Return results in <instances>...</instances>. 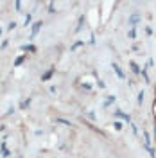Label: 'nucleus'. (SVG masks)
<instances>
[{
    "mask_svg": "<svg viewBox=\"0 0 156 158\" xmlns=\"http://www.w3.org/2000/svg\"><path fill=\"white\" fill-rule=\"evenodd\" d=\"M41 27H43V22H41V20L32 22V25H31V40H34L36 36H38V32L41 31Z\"/></svg>",
    "mask_w": 156,
    "mask_h": 158,
    "instance_id": "f257e3e1",
    "label": "nucleus"
},
{
    "mask_svg": "<svg viewBox=\"0 0 156 158\" xmlns=\"http://www.w3.org/2000/svg\"><path fill=\"white\" fill-rule=\"evenodd\" d=\"M20 50L23 52V54H36V45L34 43H23V45H20Z\"/></svg>",
    "mask_w": 156,
    "mask_h": 158,
    "instance_id": "f03ea898",
    "label": "nucleus"
},
{
    "mask_svg": "<svg viewBox=\"0 0 156 158\" xmlns=\"http://www.w3.org/2000/svg\"><path fill=\"white\" fill-rule=\"evenodd\" d=\"M113 117H118V118H122V120H126L127 124H131V115H129V113H124L122 110H118V108H115Z\"/></svg>",
    "mask_w": 156,
    "mask_h": 158,
    "instance_id": "7ed1b4c3",
    "label": "nucleus"
},
{
    "mask_svg": "<svg viewBox=\"0 0 156 158\" xmlns=\"http://www.w3.org/2000/svg\"><path fill=\"white\" fill-rule=\"evenodd\" d=\"M27 58H29V54H23V52H22L20 56H16V59L13 61V65H14V67L18 69V67H22V65H23V63L27 61Z\"/></svg>",
    "mask_w": 156,
    "mask_h": 158,
    "instance_id": "20e7f679",
    "label": "nucleus"
},
{
    "mask_svg": "<svg viewBox=\"0 0 156 158\" xmlns=\"http://www.w3.org/2000/svg\"><path fill=\"white\" fill-rule=\"evenodd\" d=\"M140 20H142V15H140V13H133V15L127 18V23H129L131 27H135V25H137Z\"/></svg>",
    "mask_w": 156,
    "mask_h": 158,
    "instance_id": "39448f33",
    "label": "nucleus"
},
{
    "mask_svg": "<svg viewBox=\"0 0 156 158\" xmlns=\"http://www.w3.org/2000/svg\"><path fill=\"white\" fill-rule=\"evenodd\" d=\"M111 69H113V72L117 74L118 79H126V74H124V70L120 69V65H118V63H111Z\"/></svg>",
    "mask_w": 156,
    "mask_h": 158,
    "instance_id": "423d86ee",
    "label": "nucleus"
},
{
    "mask_svg": "<svg viewBox=\"0 0 156 158\" xmlns=\"http://www.w3.org/2000/svg\"><path fill=\"white\" fill-rule=\"evenodd\" d=\"M54 74H56V69H54V67H50V69L47 70V72H45V74H41V81H43V83L50 81V77H52Z\"/></svg>",
    "mask_w": 156,
    "mask_h": 158,
    "instance_id": "0eeeda50",
    "label": "nucleus"
},
{
    "mask_svg": "<svg viewBox=\"0 0 156 158\" xmlns=\"http://www.w3.org/2000/svg\"><path fill=\"white\" fill-rule=\"evenodd\" d=\"M115 101H117V97L111 94V95H108V97H106V101L102 102V106H104V108H109L111 104H115Z\"/></svg>",
    "mask_w": 156,
    "mask_h": 158,
    "instance_id": "6e6552de",
    "label": "nucleus"
},
{
    "mask_svg": "<svg viewBox=\"0 0 156 158\" xmlns=\"http://www.w3.org/2000/svg\"><path fill=\"white\" fill-rule=\"evenodd\" d=\"M129 67H131V72H133L135 76H140V74H142V69H140V65H138V63L131 61V63H129Z\"/></svg>",
    "mask_w": 156,
    "mask_h": 158,
    "instance_id": "1a4fd4ad",
    "label": "nucleus"
},
{
    "mask_svg": "<svg viewBox=\"0 0 156 158\" xmlns=\"http://www.w3.org/2000/svg\"><path fill=\"white\" fill-rule=\"evenodd\" d=\"M142 135H144V148H151V135L147 131H142Z\"/></svg>",
    "mask_w": 156,
    "mask_h": 158,
    "instance_id": "9d476101",
    "label": "nucleus"
},
{
    "mask_svg": "<svg viewBox=\"0 0 156 158\" xmlns=\"http://www.w3.org/2000/svg\"><path fill=\"white\" fill-rule=\"evenodd\" d=\"M31 102H32V99L31 97H27V99H23L22 102H20V110H27L31 106Z\"/></svg>",
    "mask_w": 156,
    "mask_h": 158,
    "instance_id": "9b49d317",
    "label": "nucleus"
},
{
    "mask_svg": "<svg viewBox=\"0 0 156 158\" xmlns=\"http://www.w3.org/2000/svg\"><path fill=\"white\" fill-rule=\"evenodd\" d=\"M29 25H32V13H27L23 20V27H29Z\"/></svg>",
    "mask_w": 156,
    "mask_h": 158,
    "instance_id": "f8f14e48",
    "label": "nucleus"
},
{
    "mask_svg": "<svg viewBox=\"0 0 156 158\" xmlns=\"http://www.w3.org/2000/svg\"><path fill=\"white\" fill-rule=\"evenodd\" d=\"M83 25H84V15L79 16V22H77V27H76V32H81L83 31Z\"/></svg>",
    "mask_w": 156,
    "mask_h": 158,
    "instance_id": "ddd939ff",
    "label": "nucleus"
},
{
    "mask_svg": "<svg viewBox=\"0 0 156 158\" xmlns=\"http://www.w3.org/2000/svg\"><path fill=\"white\" fill-rule=\"evenodd\" d=\"M144 99H146V92H144V90H140V92H138V95H137V102L140 104V106L144 104Z\"/></svg>",
    "mask_w": 156,
    "mask_h": 158,
    "instance_id": "4468645a",
    "label": "nucleus"
},
{
    "mask_svg": "<svg viewBox=\"0 0 156 158\" xmlns=\"http://www.w3.org/2000/svg\"><path fill=\"white\" fill-rule=\"evenodd\" d=\"M83 45H84V41H83V40H77L76 43H72V45H70V50L74 52V50H77L79 47H83Z\"/></svg>",
    "mask_w": 156,
    "mask_h": 158,
    "instance_id": "2eb2a0df",
    "label": "nucleus"
},
{
    "mask_svg": "<svg viewBox=\"0 0 156 158\" xmlns=\"http://www.w3.org/2000/svg\"><path fill=\"white\" fill-rule=\"evenodd\" d=\"M84 118H86V120H95V111H93V110H90V111H86V113H84Z\"/></svg>",
    "mask_w": 156,
    "mask_h": 158,
    "instance_id": "dca6fc26",
    "label": "nucleus"
},
{
    "mask_svg": "<svg viewBox=\"0 0 156 158\" xmlns=\"http://www.w3.org/2000/svg\"><path fill=\"white\" fill-rule=\"evenodd\" d=\"M56 122H59V124H63V126H68V128H72V122H70V120H67V118H61V117H58V118H56Z\"/></svg>",
    "mask_w": 156,
    "mask_h": 158,
    "instance_id": "f3484780",
    "label": "nucleus"
},
{
    "mask_svg": "<svg viewBox=\"0 0 156 158\" xmlns=\"http://www.w3.org/2000/svg\"><path fill=\"white\" fill-rule=\"evenodd\" d=\"M142 77H144V81H146V85H149L151 83V79H149V74H147V70L146 69H142V74H140Z\"/></svg>",
    "mask_w": 156,
    "mask_h": 158,
    "instance_id": "a211bd4d",
    "label": "nucleus"
},
{
    "mask_svg": "<svg viewBox=\"0 0 156 158\" xmlns=\"http://www.w3.org/2000/svg\"><path fill=\"white\" fill-rule=\"evenodd\" d=\"M14 29H16V22H9V23H7V27H6L7 32H11V31H14Z\"/></svg>",
    "mask_w": 156,
    "mask_h": 158,
    "instance_id": "6ab92c4d",
    "label": "nucleus"
},
{
    "mask_svg": "<svg viewBox=\"0 0 156 158\" xmlns=\"http://www.w3.org/2000/svg\"><path fill=\"white\" fill-rule=\"evenodd\" d=\"M113 128L117 129V131H122V129H124V124L118 122V120H115V122H113Z\"/></svg>",
    "mask_w": 156,
    "mask_h": 158,
    "instance_id": "aec40b11",
    "label": "nucleus"
},
{
    "mask_svg": "<svg viewBox=\"0 0 156 158\" xmlns=\"http://www.w3.org/2000/svg\"><path fill=\"white\" fill-rule=\"evenodd\" d=\"M127 36H129L131 40H135V38H137V31H135V27H131V29L127 31Z\"/></svg>",
    "mask_w": 156,
    "mask_h": 158,
    "instance_id": "412c9836",
    "label": "nucleus"
},
{
    "mask_svg": "<svg viewBox=\"0 0 156 158\" xmlns=\"http://www.w3.org/2000/svg\"><path fill=\"white\" fill-rule=\"evenodd\" d=\"M95 85H97L99 88L102 90V88H106V83H104V79H99L97 77V81H95Z\"/></svg>",
    "mask_w": 156,
    "mask_h": 158,
    "instance_id": "4be33fe9",
    "label": "nucleus"
},
{
    "mask_svg": "<svg viewBox=\"0 0 156 158\" xmlns=\"http://www.w3.org/2000/svg\"><path fill=\"white\" fill-rule=\"evenodd\" d=\"M129 126H131V131H133V135H137V137H138V126H137V124H133V122H131Z\"/></svg>",
    "mask_w": 156,
    "mask_h": 158,
    "instance_id": "5701e85b",
    "label": "nucleus"
},
{
    "mask_svg": "<svg viewBox=\"0 0 156 158\" xmlns=\"http://www.w3.org/2000/svg\"><path fill=\"white\" fill-rule=\"evenodd\" d=\"M47 7H49L50 15H56V9H54V4H52V2H49V6H47Z\"/></svg>",
    "mask_w": 156,
    "mask_h": 158,
    "instance_id": "b1692460",
    "label": "nucleus"
},
{
    "mask_svg": "<svg viewBox=\"0 0 156 158\" xmlns=\"http://www.w3.org/2000/svg\"><path fill=\"white\" fill-rule=\"evenodd\" d=\"M14 111H16V108H14V106H9V108H7V113H6V115H7V117H11V115H13Z\"/></svg>",
    "mask_w": 156,
    "mask_h": 158,
    "instance_id": "393cba45",
    "label": "nucleus"
},
{
    "mask_svg": "<svg viewBox=\"0 0 156 158\" xmlns=\"http://www.w3.org/2000/svg\"><path fill=\"white\" fill-rule=\"evenodd\" d=\"M147 153L151 155V158H156V151H154L153 148H147Z\"/></svg>",
    "mask_w": 156,
    "mask_h": 158,
    "instance_id": "a878e982",
    "label": "nucleus"
},
{
    "mask_svg": "<svg viewBox=\"0 0 156 158\" xmlns=\"http://www.w3.org/2000/svg\"><path fill=\"white\" fill-rule=\"evenodd\" d=\"M9 45V40H2V43H0V49H6Z\"/></svg>",
    "mask_w": 156,
    "mask_h": 158,
    "instance_id": "bb28decb",
    "label": "nucleus"
},
{
    "mask_svg": "<svg viewBox=\"0 0 156 158\" xmlns=\"http://www.w3.org/2000/svg\"><path fill=\"white\" fill-rule=\"evenodd\" d=\"M0 156H2V158H9V156H11V151H9V149H6V151L0 155Z\"/></svg>",
    "mask_w": 156,
    "mask_h": 158,
    "instance_id": "cd10ccee",
    "label": "nucleus"
},
{
    "mask_svg": "<svg viewBox=\"0 0 156 158\" xmlns=\"http://www.w3.org/2000/svg\"><path fill=\"white\" fill-rule=\"evenodd\" d=\"M22 6H23L22 2H14V9L16 11H22Z\"/></svg>",
    "mask_w": 156,
    "mask_h": 158,
    "instance_id": "c85d7f7f",
    "label": "nucleus"
},
{
    "mask_svg": "<svg viewBox=\"0 0 156 158\" xmlns=\"http://www.w3.org/2000/svg\"><path fill=\"white\" fill-rule=\"evenodd\" d=\"M90 45H95V34L92 32V36H90Z\"/></svg>",
    "mask_w": 156,
    "mask_h": 158,
    "instance_id": "c756f323",
    "label": "nucleus"
},
{
    "mask_svg": "<svg viewBox=\"0 0 156 158\" xmlns=\"http://www.w3.org/2000/svg\"><path fill=\"white\" fill-rule=\"evenodd\" d=\"M2 131H6V124H0V133Z\"/></svg>",
    "mask_w": 156,
    "mask_h": 158,
    "instance_id": "7c9ffc66",
    "label": "nucleus"
},
{
    "mask_svg": "<svg viewBox=\"0 0 156 158\" xmlns=\"http://www.w3.org/2000/svg\"><path fill=\"white\" fill-rule=\"evenodd\" d=\"M154 97H156V86H154Z\"/></svg>",
    "mask_w": 156,
    "mask_h": 158,
    "instance_id": "2f4dec72",
    "label": "nucleus"
},
{
    "mask_svg": "<svg viewBox=\"0 0 156 158\" xmlns=\"http://www.w3.org/2000/svg\"><path fill=\"white\" fill-rule=\"evenodd\" d=\"M0 38H2V29H0Z\"/></svg>",
    "mask_w": 156,
    "mask_h": 158,
    "instance_id": "473e14b6",
    "label": "nucleus"
},
{
    "mask_svg": "<svg viewBox=\"0 0 156 158\" xmlns=\"http://www.w3.org/2000/svg\"><path fill=\"white\" fill-rule=\"evenodd\" d=\"M18 158H23V156H22V155H20V156H18Z\"/></svg>",
    "mask_w": 156,
    "mask_h": 158,
    "instance_id": "72a5a7b5",
    "label": "nucleus"
}]
</instances>
